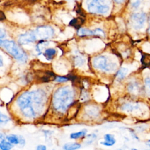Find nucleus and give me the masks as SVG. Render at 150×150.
<instances>
[{
    "instance_id": "2f4dec72",
    "label": "nucleus",
    "mask_w": 150,
    "mask_h": 150,
    "mask_svg": "<svg viewBox=\"0 0 150 150\" xmlns=\"http://www.w3.org/2000/svg\"><path fill=\"white\" fill-rule=\"evenodd\" d=\"M6 139V135L0 131V142Z\"/></svg>"
},
{
    "instance_id": "aec40b11",
    "label": "nucleus",
    "mask_w": 150,
    "mask_h": 150,
    "mask_svg": "<svg viewBox=\"0 0 150 150\" xmlns=\"http://www.w3.org/2000/svg\"><path fill=\"white\" fill-rule=\"evenodd\" d=\"M85 63V59L80 55H76L74 58V64L77 67H81Z\"/></svg>"
},
{
    "instance_id": "f704fd0d",
    "label": "nucleus",
    "mask_w": 150,
    "mask_h": 150,
    "mask_svg": "<svg viewBox=\"0 0 150 150\" xmlns=\"http://www.w3.org/2000/svg\"><path fill=\"white\" fill-rule=\"evenodd\" d=\"M114 1L117 3H122L124 1V0H114Z\"/></svg>"
},
{
    "instance_id": "a878e982",
    "label": "nucleus",
    "mask_w": 150,
    "mask_h": 150,
    "mask_svg": "<svg viewBox=\"0 0 150 150\" xmlns=\"http://www.w3.org/2000/svg\"><path fill=\"white\" fill-rule=\"evenodd\" d=\"M145 86L147 91L150 94V77H146L145 79Z\"/></svg>"
},
{
    "instance_id": "c85d7f7f",
    "label": "nucleus",
    "mask_w": 150,
    "mask_h": 150,
    "mask_svg": "<svg viewBox=\"0 0 150 150\" xmlns=\"http://www.w3.org/2000/svg\"><path fill=\"white\" fill-rule=\"evenodd\" d=\"M36 150H47V146L45 145L39 144L36 146Z\"/></svg>"
},
{
    "instance_id": "9d476101",
    "label": "nucleus",
    "mask_w": 150,
    "mask_h": 150,
    "mask_svg": "<svg viewBox=\"0 0 150 150\" xmlns=\"http://www.w3.org/2000/svg\"><path fill=\"white\" fill-rule=\"evenodd\" d=\"M84 111L86 114L87 115L88 117L90 118H95L98 115V108L93 105H89L87 106L86 108L84 109Z\"/></svg>"
},
{
    "instance_id": "a211bd4d",
    "label": "nucleus",
    "mask_w": 150,
    "mask_h": 150,
    "mask_svg": "<svg viewBox=\"0 0 150 150\" xmlns=\"http://www.w3.org/2000/svg\"><path fill=\"white\" fill-rule=\"evenodd\" d=\"M69 81L67 76H62V75H56L54 79V82L58 84H63L68 82Z\"/></svg>"
},
{
    "instance_id": "7ed1b4c3",
    "label": "nucleus",
    "mask_w": 150,
    "mask_h": 150,
    "mask_svg": "<svg viewBox=\"0 0 150 150\" xmlns=\"http://www.w3.org/2000/svg\"><path fill=\"white\" fill-rule=\"evenodd\" d=\"M0 46L5 49L15 59L22 63L26 62L28 60L26 53L15 42L9 40H0Z\"/></svg>"
},
{
    "instance_id": "c756f323",
    "label": "nucleus",
    "mask_w": 150,
    "mask_h": 150,
    "mask_svg": "<svg viewBox=\"0 0 150 150\" xmlns=\"http://www.w3.org/2000/svg\"><path fill=\"white\" fill-rule=\"evenodd\" d=\"M6 36L5 32L2 29L0 28V40L3 39Z\"/></svg>"
},
{
    "instance_id": "58836bf2",
    "label": "nucleus",
    "mask_w": 150,
    "mask_h": 150,
    "mask_svg": "<svg viewBox=\"0 0 150 150\" xmlns=\"http://www.w3.org/2000/svg\"><path fill=\"white\" fill-rule=\"evenodd\" d=\"M145 150H150V149H145Z\"/></svg>"
},
{
    "instance_id": "473e14b6",
    "label": "nucleus",
    "mask_w": 150,
    "mask_h": 150,
    "mask_svg": "<svg viewBox=\"0 0 150 150\" xmlns=\"http://www.w3.org/2000/svg\"><path fill=\"white\" fill-rule=\"evenodd\" d=\"M4 65V62H3V59L2 57L1 56V55L0 54V67L3 66Z\"/></svg>"
},
{
    "instance_id": "bb28decb",
    "label": "nucleus",
    "mask_w": 150,
    "mask_h": 150,
    "mask_svg": "<svg viewBox=\"0 0 150 150\" xmlns=\"http://www.w3.org/2000/svg\"><path fill=\"white\" fill-rule=\"evenodd\" d=\"M131 5L134 8H137L140 4V0H130Z\"/></svg>"
},
{
    "instance_id": "6ab92c4d",
    "label": "nucleus",
    "mask_w": 150,
    "mask_h": 150,
    "mask_svg": "<svg viewBox=\"0 0 150 150\" xmlns=\"http://www.w3.org/2000/svg\"><path fill=\"white\" fill-rule=\"evenodd\" d=\"M97 138V135L94 133H91L89 134H87L84 138L85 142L84 143L87 145H90L92 144Z\"/></svg>"
},
{
    "instance_id": "9b49d317",
    "label": "nucleus",
    "mask_w": 150,
    "mask_h": 150,
    "mask_svg": "<svg viewBox=\"0 0 150 150\" xmlns=\"http://www.w3.org/2000/svg\"><path fill=\"white\" fill-rule=\"evenodd\" d=\"M81 147V144L78 142H66L63 145V150H78Z\"/></svg>"
},
{
    "instance_id": "393cba45",
    "label": "nucleus",
    "mask_w": 150,
    "mask_h": 150,
    "mask_svg": "<svg viewBox=\"0 0 150 150\" xmlns=\"http://www.w3.org/2000/svg\"><path fill=\"white\" fill-rule=\"evenodd\" d=\"M47 45V43L46 42H45L44 41H42L36 46V51L38 53L39 55L42 53V50L43 48V46L45 45Z\"/></svg>"
},
{
    "instance_id": "1a4fd4ad",
    "label": "nucleus",
    "mask_w": 150,
    "mask_h": 150,
    "mask_svg": "<svg viewBox=\"0 0 150 150\" xmlns=\"http://www.w3.org/2000/svg\"><path fill=\"white\" fill-rule=\"evenodd\" d=\"M103 139H104V141H101L100 144L105 146H113L116 142V139L115 138V137L112 134H109V133L105 134L104 135Z\"/></svg>"
},
{
    "instance_id": "7c9ffc66",
    "label": "nucleus",
    "mask_w": 150,
    "mask_h": 150,
    "mask_svg": "<svg viewBox=\"0 0 150 150\" xmlns=\"http://www.w3.org/2000/svg\"><path fill=\"white\" fill-rule=\"evenodd\" d=\"M5 18H6V16H5L4 13L2 11H0V21L5 20Z\"/></svg>"
},
{
    "instance_id": "f3484780",
    "label": "nucleus",
    "mask_w": 150,
    "mask_h": 150,
    "mask_svg": "<svg viewBox=\"0 0 150 150\" xmlns=\"http://www.w3.org/2000/svg\"><path fill=\"white\" fill-rule=\"evenodd\" d=\"M127 72H128L127 69L125 67H121L117 71L116 73V77L120 80H123L127 74Z\"/></svg>"
},
{
    "instance_id": "cd10ccee",
    "label": "nucleus",
    "mask_w": 150,
    "mask_h": 150,
    "mask_svg": "<svg viewBox=\"0 0 150 150\" xmlns=\"http://www.w3.org/2000/svg\"><path fill=\"white\" fill-rule=\"evenodd\" d=\"M19 137H20V141H19V146H20L21 147H23L26 144V139L22 135H19Z\"/></svg>"
},
{
    "instance_id": "4468645a",
    "label": "nucleus",
    "mask_w": 150,
    "mask_h": 150,
    "mask_svg": "<svg viewBox=\"0 0 150 150\" xmlns=\"http://www.w3.org/2000/svg\"><path fill=\"white\" fill-rule=\"evenodd\" d=\"M56 54V50L53 48H48L43 53V56L47 60H52Z\"/></svg>"
},
{
    "instance_id": "39448f33",
    "label": "nucleus",
    "mask_w": 150,
    "mask_h": 150,
    "mask_svg": "<svg viewBox=\"0 0 150 150\" xmlns=\"http://www.w3.org/2000/svg\"><path fill=\"white\" fill-rule=\"evenodd\" d=\"M87 7L91 13L104 14L110 9V1L108 0H87Z\"/></svg>"
},
{
    "instance_id": "423d86ee",
    "label": "nucleus",
    "mask_w": 150,
    "mask_h": 150,
    "mask_svg": "<svg viewBox=\"0 0 150 150\" xmlns=\"http://www.w3.org/2000/svg\"><path fill=\"white\" fill-rule=\"evenodd\" d=\"M146 20V16L144 13H134L131 18V23L132 26L137 30L141 29L144 25Z\"/></svg>"
},
{
    "instance_id": "e433bc0d",
    "label": "nucleus",
    "mask_w": 150,
    "mask_h": 150,
    "mask_svg": "<svg viewBox=\"0 0 150 150\" xmlns=\"http://www.w3.org/2000/svg\"><path fill=\"white\" fill-rule=\"evenodd\" d=\"M149 32H150V21H149Z\"/></svg>"
},
{
    "instance_id": "2eb2a0df",
    "label": "nucleus",
    "mask_w": 150,
    "mask_h": 150,
    "mask_svg": "<svg viewBox=\"0 0 150 150\" xmlns=\"http://www.w3.org/2000/svg\"><path fill=\"white\" fill-rule=\"evenodd\" d=\"M77 34L80 36H88V35H96V31L90 30L86 28H79L77 32Z\"/></svg>"
},
{
    "instance_id": "f8f14e48",
    "label": "nucleus",
    "mask_w": 150,
    "mask_h": 150,
    "mask_svg": "<svg viewBox=\"0 0 150 150\" xmlns=\"http://www.w3.org/2000/svg\"><path fill=\"white\" fill-rule=\"evenodd\" d=\"M87 133V130L86 129H83L79 131L73 132L70 134V138L74 140L79 139L81 138H84Z\"/></svg>"
},
{
    "instance_id": "4c0bfd02",
    "label": "nucleus",
    "mask_w": 150,
    "mask_h": 150,
    "mask_svg": "<svg viewBox=\"0 0 150 150\" xmlns=\"http://www.w3.org/2000/svg\"><path fill=\"white\" fill-rule=\"evenodd\" d=\"M118 150H122V149H118Z\"/></svg>"
},
{
    "instance_id": "c9c22d12",
    "label": "nucleus",
    "mask_w": 150,
    "mask_h": 150,
    "mask_svg": "<svg viewBox=\"0 0 150 150\" xmlns=\"http://www.w3.org/2000/svg\"><path fill=\"white\" fill-rule=\"evenodd\" d=\"M131 150H138L137 148H132Z\"/></svg>"
},
{
    "instance_id": "4be33fe9",
    "label": "nucleus",
    "mask_w": 150,
    "mask_h": 150,
    "mask_svg": "<svg viewBox=\"0 0 150 150\" xmlns=\"http://www.w3.org/2000/svg\"><path fill=\"white\" fill-rule=\"evenodd\" d=\"M142 64L145 67H150V54H144L141 58Z\"/></svg>"
},
{
    "instance_id": "20e7f679",
    "label": "nucleus",
    "mask_w": 150,
    "mask_h": 150,
    "mask_svg": "<svg viewBox=\"0 0 150 150\" xmlns=\"http://www.w3.org/2000/svg\"><path fill=\"white\" fill-rule=\"evenodd\" d=\"M93 66L96 69L105 72H110L116 69L117 64L105 56H98L93 59Z\"/></svg>"
},
{
    "instance_id": "f257e3e1",
    "label": "nucleus",
    "mask_w": 150,
    "mask_h": 150,
    "mask_svg": "<svg viewBox=\"0 0 150 150\" xmlns=\"http://www.w3.org/2000/svg\"><path fill=\"white\" fill-rule=\"evenodd\" d=\"M50 97L43 88L25 90L19 94L15 100V105L22 117L28 120H35L42 115Z\"/></svg>"
},
{
    "instance_id": "6e6552de",
    "label": "nucleus",
    "mask_w": 150,
    "mask_h": 150,
    "mask_svg": "<svg viewBox=\"0 0 150 150\" xmlns=\"http://www.w3.org/2000/svg\"><path fill=\"white\" fill-rule=\"evenodd\" d=\"M36 39V36L32 31L27 32L23 34H21L18 38V42L20 45H26L33 43Z\"/></svg>"
},
{
    "instance_id": "412c9836",
    "label": "nucleus",
    "mask_w": 150,
    "mask_h": 150,
    "mask_svg": "<svg viewBox=\"0 0 150 150\" xmlns=\"http://www.w3.org/2000/svg\"><path fill=\"white\" fill-rule=\"evenodd\" d=\"M11 121V118L0 111V124H6Z\"/></svg>"
},
{
    "instance_id": "f03ea898",
    "label": "nucleus",
    "mask_w": 150,
    "mask_h": 150,
    "mask_svg": "<svg viewBox=\"0 0 150 150\" xmlns=\"http://www.w3.org/2000/svg\"><path fill=\"white\" fill-rule=\"evenodd\" d=\"M77 91L75 87L72 86H62L57 87L53 93L50 107L57 115L66 114L69 110L74 105Z\"/></svg>"
},
{
    "instance_id": "dca6fc26",
    "label": "nucleus",
    "mask_w": 150,
    "mask_h": 150,
    "mask_svg": "<svg viewBox=\"0 0 150 150\" xmlns=\"http://www.w3.org/2000/svg\"><path fill=\"white\" fill-rule=\"evenodd\" d=\"M13 145L6 139L0 142V150H11Z\"/></svg>"
},
{
    "instance_id": "b1692460",
    "label": "nucleus",
    "mask_w": 150,
    "mask_h": 150,
    "mask_svg": "<svg viewBox=\"0 0 150 150\" xmlns=\"http://www.w3.org/2000/svg\"><path fill=\"white\" fill-rule=\"evenodd\" d=\"M88 98H89V94H88L87 91H86L84 90H81V94H80V97H79V99H80V101H81V102L87 101V100L88 99Z\"/></svg>"
},
{
    "instance_id": "ddd939ff",
    "label": "nucleus",
    "mask_w": 150,
    "mask_h": 150,
    "mask_svg": "<svg viewBox=\"0 0 150 150\" xmlns=\"http://www.w3.org/2000/svg\"><path fill=\"white\" fill-rule=\"evenodd\" d=\"M6 139L9 141L13 145H19L20 137L19 135H16L14 134H10L6 135Z\"/></svg>"
},
{
    "instance_id": "5701e85b",
    "label": "nucleus",
    "mask_w": 150,
    "mask_h": 150,
    "mask_svg": "<svg viewBox=\"0 0 150 150\" xmlns=\"http://www.w3.org/2000/svg\"><path fill=\"white\" fill-rule=\"evenodd\" d=\"M83 20L81 18H76L72 19L70 22V25L75 27L76 28H79L81 24H83Z\"/></svg>"
},
{
    "instance_id": "72a5a7b5",
    "label": "nucleus",
    "mask_w": 150,
    "mask_h": 150,
    "mask_svg": "<svg viewBox=\"0 0 150 150\" xmlns=\"http://www.w3.org/2000/svg\"><path fill=\"white\" fill-rule=\"evenodd\" d=\"M145 144L148 146L149 147H150V139H148L146 142H145Z\"/></svg>"
},
{
    "instance_id": "0eeeda50",
    "label": "nucleus",
    "mask_w": 150,
    "mask_h": 150,
    "mask_svg": "<svg viewBox=\"0 0 150 150\" xmlns=\"http://www.w3.org/2000/svg\"><path fill=\"white\" fill-rule=\"evenodd\" d=\"M36 36L42 39H47L51 38L54 34L53 29L48 26H41L37 28Z\"/></svg>"
}]
</instances>
